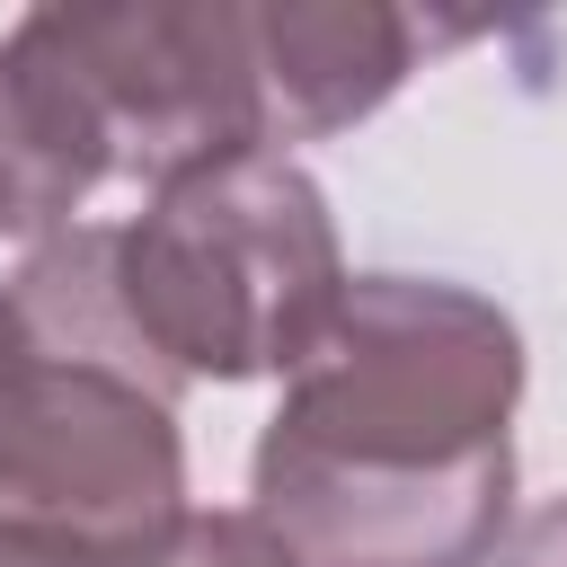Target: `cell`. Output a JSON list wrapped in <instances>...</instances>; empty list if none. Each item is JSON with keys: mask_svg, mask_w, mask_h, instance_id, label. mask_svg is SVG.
<instances>
[{"mask_svg": "<svg viewBox=\"0 0 567 567\" xmlns=\"http://www.w3.org/2000/svg\"><path fill=\"white\" fill-rule=\"evenodd\" d=\"M115 275L177 381H284L346 301L328 195L292 151H230L151 186L115 230Z\"/></svg>", "mask_w": 567, "mask_h": 567, "instance_id": "cell-3", "label": "cell"}, {"mask_svg": "<svg viewBox=\"0 0 567 567\" xmlns=\"http://www.w3.org/2000/svg\"><path fill=\"white\" fill-rule=\"evenodd\" d=\"M53 53L71 62L115 177H177L230 151H266L248 0H44Z\"/></svg>", "mask_w": 567, "mask_h": 567, "instance_id": "cell-4", "label": "cell"}, {"mask_svg": "<svg viewBox=\"0 0 567 567\" xmlns=\"http://www.w3.org/2000/svg\"><path fill=\"white\" fill-rule=\"evenodd\" d=\"M496 567H567V496H549L540 514H523L496 549Z\"/></svg>", "mask_w": 567, "mask_h": 567, "instance_id": "cell-7", "label": "cell"}, {"mask_svg": "<svg viewBox=\"0 0 567 567\" xmlns=\"http://www.w3.org/2000/svg\"><path fill=\"white\" fill-rule=\"evenodd\" d=\"M0 567H284L248 514H204L186 505L177 523L142 540H62V532H9L0 523Z\"/></svg>", "mask_w": 567, "mask_h": 567, "instance_id": "cell-6", "label": "cell"}, {"mask_svg": "<svg viewBox=\"0 0 567 567\" xmlns=\"http://www.w3.org/2000/svg\"><path fill=\"white\" fill-rule=\"evenodd\" d=\"M266 151L363 124L416 71V18L390 0H248Z\"/></svg>", "mask_w": 567, "mask_h": 567, "instance_id": "cell-5", "label": "cell"}, {"mask_svg": "<svg viewBox=\"0 0 567 567\" xmlns=\"http://www.w3.org/2000/svg\"><path fill=\"white\" fill-rule=\"evenodd\" d=\"M514 319L434 275H354L284 372L248 523L284 567H487L514 523Z\"/></svg>", "mask_w": 567, "mask_h": 567, "instance_id": "cell-1", "label": "cell"}, {"mask_svg": "<svg viewBox=\"0 0 567 567\" xmlns=\"http://www.w3.org/2000/svg\"><path fill=\"white\" fill-rule=\"evenodd\" d=\"M177 372L142 337L115 230L71 221L0 284V523L142 540L186 514Z\"/></svg>", "mask_w": 567, "mask_h": 567, "instance_id": "cell-2", "label": "cell"}]
</instances>
